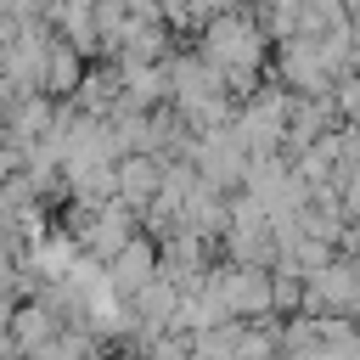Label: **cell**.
Masks as SVG:
<instances>
[{
    "mask_svg": "<svg viewBox=\"0 0 360 360\" xmlns=\"http://www.w3.org/2000/svg\"><path fill=\"white\" fill-rule=\"evenodd\" d=\"M208 62H214L219 73H231V68H253V62H259V34H253L248 22H236V17L214 22V28H208Z\"/></svg>",
    "mask_w": 360,
    "mask_h": 360,
    "instance_id": "1",
    "label": "cell"
},
{
    "mask_svg": "<svg viewBox=\"0 0 360 360\" xmlns=\"http://www.w3.org/2000/svg\"><path fill=\"white\" fill-rule=\"evenodd\" d=\"M11 354H22V349H17V338H11V321H0V360H11Z\"/></svg>",
    "mask_w": 360,
    "mask_h": 360,
    "instance_id": "7",
    "label": "cell"
},
{
    "mask_svg": "<svg viewBox=\"0 0 360 360\" xmlns=\"http://www.w3.org/2000/svg\"><path fill=\"white\" fill-rule=\"evenodd\" d=\"M146 281H152V248H146V242H124V248L112 253V287H124V292L135 287V292H141Z\"/></svg>",
    "mask_w": 360,
    "mask_h": 360,
    "instance_id": "4",
    "label": "cell"
},
{
    "mask_svg": "<svg viewBox=\"0 0 360 360\" xmlns=\"http://www.w3.org/2000/svg\"><path fill=\"white\" fill-rule=\"evenodd\" d=\"M152 191H163V186H158V169H152V158H129V163H118V197H124L129 208L152 202Z\"/></svg>",
    "mask_w": 360,
    "mask_h": 360,
    "instance_id": "5",
    "label": "cell"
},
{
    "mask_svg": "<svg viewBox=\"0 0 360 360\" xmlns=\"http://www.w3.org/2000/svg\"><path fill=\"white\" fill-rule=\"evenodd\" d=\"M62 332V315L45 304V298H28V304H17L11 309V338H17V349L22 354H34L39 343H51Z\"/></svg>",
    "mask_w": 360,
    "mask_h": 360,
    "instance_id": "2",
    "label": "cell"
},
{
    "mask_svg": "<svg viewBox=\"0 0 360 360\" xmlns=\"http://www.w3.org/2000/svg\"><path fill=\"white\" fill-rule=\"evenodd\" d=\"M84 51L73 39H51V56H45V96H73L79 79H84Z\"/></svg>",
    "mask_w": 360,
    "mask_h": 360,
    "instance_id": "3",
    "label": "cell"
},
{
    "mask_svg": "<svg viewBox=\"0 0 360 360\" xmlns=\"http://www.w3.org/2000/svg\"><path fill=\"white\" fill-rule=\"evenodd\" d=\"M73 107L90 112V118H101L107 107H118V79H112V73H84L79 90H73Z\"/></svg>",
    "mask_w": 360,
    "mask_h": 360,
    "instance_id": "6",
    "label": "cell"
}]
</instances>
